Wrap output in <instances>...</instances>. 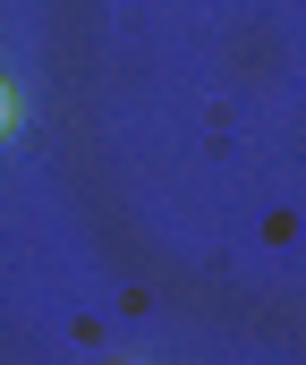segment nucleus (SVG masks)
Instances as JSON below:
<instances>
[{
  "mask_svg": "<svg viewBox=\"0 0 306 365\" xmlns=\"http://www.w3.org/2000/svg\"><path fill=\"white\" fill-rule=\"evenodd\" d=\"M9 128H17V93L0 86V136H9Z\"/></svg>",
  "mask_w": 306,
  "mask_h": 365,
  "instance_id": "obj_1",
  "label": "nucleus"
}]
</instances>
